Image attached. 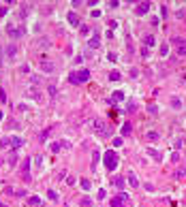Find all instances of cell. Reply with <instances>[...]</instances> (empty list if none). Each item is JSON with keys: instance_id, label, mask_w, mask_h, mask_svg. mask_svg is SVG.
I'll use <instances>...</instances> for the list:
<instances>
[{"instance_id": "cell-1", "label": "cell", "mask_w": 186, "mask_h": 207, "mask_svg": "<svg viewBox=\"0 0 186 207\" xmlns=\"http://www.w3.org/2000/svg\"><path fill=\"white\" fill-rule=\"evenodd\" d=\"M109 205H111V207H131V199H128V194H126V192H122V190H120L115 196H111Z\"/></svg>"}, {"instance_id": "cell-2", "label": "cell", "mask_w": 186, "mask_h": 207, "mask_svg": "<svg viewBox=\"0 0 186 207\" xmlns=\"http://www.w3.org/2000/svg\"><path fill=\"white\" fill-rule=\"evenodd\" d=\"M103 160H105V167H107L109 171H113L115 167H118V154H115L113 150H107L105 156H103Z\"/></svg>"}, {"instance_id": "cell-3", "label": "cell", "mask_w": 186, "mask_h": 207, "mask_svg": "<svg viewBox=\"0 0 186 207\" xmlns=\"http://www.w3.org/2000/svg\"><path fill=\"white\" fill-rule=\"evenodd\" d=\"M88 79H90V71H88V68H81V71H77V73H73L71 77H68L71 83H86Z\"/></svg>"}, {"instance_id": "cell-4", "label": "cell", "mask_w": 186, "mask_h": 207, "mask_svg": "<svg viewBox=\"0 0 186 207\" xmlns=\"http://www.w3.org/2000/svg\"><path fill=\"white\" fill-rule=\"evenodd\" d=\"M92 128H94V132L101 134V137H107L111 132L109 126H107V122H103V120H94V122H92Z\"/></svg>"}, {"instance_id": "cell-5", "label": "cell", "mask_w": 186, "mask_h": 207, "mask_svg": "<svg viewBox=\"0 0 186 207\" xmlns=\"http://www.w3.org/2000/svg\"><path fill=\"white\" fill-rule=\"evenodd\" d=\"M7 32H9V36H15V39H19V36H24V34H26V28H24V26L9 24V26H7Z\"/></svg>"}, {"instance_id": "cell-6", "label": "cell", "mask_w": 186, "mask_h": 207, "mask_svg": "<svg viewBox=\"0 0 186 207\" xmlns=\"http://www.w3.org/2000/svg\"><path fill=\"white\" fill-rule=\"evenodd\" d=\"M41 71H43V73H47V75H52V73L56 71V64H54L52 60H45V58H41Z\"/></svg>"}, {"instance_id": "cell-7", "label": "cell", "mask_w": 186, "mask_h": 207, "mask_svg": "<svg viewBox=\"0 0 186 207\" xmlns=\"http://www.w3.org/2000/svg\"><path fill=\"white\" fill-rule=\"evenodd\" d=\"M21 179L30 181V167H28V158L24 160V167H21Z\"/></svg>"}, {"instance_id": "cell-8", "label": "cell", "mask_w": 186, "mask_h": 207, "mask_svg": "<svg viewBox=\"0 0 186 207\" xmlns=\"http://www.w3.org/2000/svg\"><path fill=\"white\" fill-rule=\"evenodd\" d=\"M148 11H150V5H148V2H139V5L135 7V13H137V15H146Z\"/></svg>"}, {"instance_id": "cell-9", "label": "cell", "mask_w": 186, "mask_h": 207, "mask_svg": "<svg viewBox=\"0 0 186 207\" xmlns=\"http://www.w3.org/2000/svg\"><path fill=\"white\" fill-rule=\"evenodd\" d=\"M122 100H124V92H122V90H115L113 94H111V100H109V103L113 105V103H122Z\"/></svg>"}, {"instance_id": "cell-10", "label": "cell", "mask_w": 186, "mask_h": 207, "mask_svg": "<svg viewBox=\"0 0 186 207\" xmlns=\"http://www.w3.org/2000/svg\"><path fill=\"white\" fill-rule=\"evenodd\" d=\"M111 186H115L118 190H122V188H124V179H122L120 175H113V177H111Z\"/></svg>"}, {"instance_id": "cell-11", "label": "cell", "mask_w": 186, "mask_h": 207, "mask_svg": "<svg viewBox=\"0 0 186 207\" xmlns=\"http://www.w3.org/2000/svg\"><path fill=\"white\" fill-rule=\"evenodd\" d=\"M21 145H24V139H21V137H17V134H13V137H11V147L17 150V147H21Z\"/></svg>"}, {"instance_id": "cell-12", "label": "cell", "mask_w": 186, "mask_h": 207, "mask_svg": "<svg viewBox=\"0 0 186 207\" xmlns=\"http://www.w3.org/2000/svg\"><path fill=\"white\" fill-rule=\"evenodd\" d=\"M146 139H148L150 143H156V141L160 139V134H158V132H154V130H148V132H146Z\"/></svg>"}, {"instance_id": "cell-13", "label": "cell", "mask_w": 186, "mask_h": 207, "mask_svg": "<svg viewBox=\"0 0 186 207\" xmlns=\"http://www.w3.org/2000/svg\"><path fill=\"white\" fill-rule=\"evenodd\" d=\"M128 184H131V188H139V179L133 171H128Z\"/></svg>"}, {"instance_id": "cell-14", "label": "cell", "mask_w": 186, "mask_h": 207, "mask_svg": "<svg viewBox=\"0 0 186 207\" xmlns=\"http://www.w3.org/2000/svg\"><path fill=\"white\" fill-rule=\"evenodd\" d=\"M99 45H101V41H99V36H96V34L92 36V39H88V47H90V49H96Z\"/></svg>"}, {"instance_id": "cell-15", "label": "cell", "mask_w": 186, "mask_h": 207, "mask_svg": "<svg viewBox=\"0 0 186 207\" xmlns=\"http://www.w3.org/2000/svg\"><path fill=\"white\" fill-rule=\"evenodd\" d=\"M68 24H71V26H79V17L75 15V11L68 13Z\"/></svg>"}, {"instance_id": "cell-16", "label": "cell", "mask_w": 186, "mask_h": 207, "mask_svg": "<svg viewBox=\"0 0 186 207\" xmlns=\"http://www.w3.org/2000/svg\"><path fill=\"white\" fill-rule=\"evenodd\" d=\"M143 45H146V47L150 49L152 45H154V36H152V34H146V36H143Z\"/></svg>"}, {"instance_id": "cell-17", "label": "cell", "mask_w": 186, "mask_h": 207, "mask_svg": "<svg viewBox=\"0 0 186 207\" xmlns=\"http://www.w3.org/2000/svg\"><path fill=\"white\" fill-rule=\"evenodd\" d=\"M79 205H81V207H92V205H94V201L88 199V196H84V199H79Z\"/></svg>"}, {"instance_id": "cell-18", "label": "cell", "mask_w": 186, "mask_h": 207, "mask_svg": "<svg viewBox=\"0 0 186 207\" xmlns=\"http://www.w3.org/2000/svg\"><path fill=\"white\" fill-rule=\"evenodd\" d=\"M171 107H173L175 111H178V109H182V100H180L178 96H173V98H171Z\"/></svg>"}, {"instance_id": "cell-19", "label": "cell", "mask_w": 186, "mask_h": 207, "mask_svg": "<svg viewBox=\"0 0 186 207\" xmlns=\"http://www.w3.org/2000/svg\"><path fill=\"white\" fill-rule=\"evenodd\" d=\"M146 152H148L150 156H154V160H162V156H160L156 150H152V147H146Z\"/></svg>"}, {"instance_id": "cell-20", "label": "cell", "mask_w": 186, "mask_h": 207, "mask_svg": "<svg viewBox=\"0 0 186 207\" xmlns=\"http://www.w3.org/2000/svg\"><path fill=\"white\" fill-rule=\"evenodd\" d=\"M7 162H9V167H13V165L17 162V154H15V152H11V154H9V158H7Z\"/></svg>"}, {"instance_id": "cell-21", "label": "cell", "mask_w": 186, "mask_h": 207, "mask_svg": "<svg viewBox=\"0 0 186 207\" xmlns=\"http://www.w3.org/2000/svg\"><path fill=\"white\" fill-rule=\"evenodd\" d=\"M28 205H32V207H39V205H41V199H39V196H30V199H28Z\"/></svg>"}, {"instance_id": "cell-22", "label": "cell", "mask_w": 186, "mask_h": 207, "mask_svg": "<svg viewBox=\"0 0 186 207\" xmlns=\"http://www.w3.org/2000/svg\"><path fill=\"white\" fill-rule=\"evenodd\" d=\"M173 177H175V179H182V177H186V169H178V171L173 173Z\"/></svg>"}, {"instance_id": "cell-23", "label": "cell", "mask_w": 186, "mask_h": 207, "mask_svg": "<svg viewBox=\"0 0 186 207\" xmlns=\"http://www.w3.org/2000/svg\"><path fill=\"white\" fill-rule=\"evenodd\" d=\"M79 184H81V188H84V190H92V184H90V179H81Z\"/></svg>"}, {"instance_id": "cell-24", "label": "cell", "mask_w": 186, "mask_h": 207, "mask_svg": "<svg viewBox=\"0 0 186 207\" xmlns=\"http://www.w3.org/2000/svg\"><path fill=\"white\" fill-rule=\"evenodd\" d=\"M167 54H169V45H167V43H162V45H160V56L165 58Z\"/></svg>"}, {"instance_id": "cell-25", "label": "cell", "mask_w": 186, "mask_h": 207, "mask_svg": "<svg viewBox=\"0 0 186 207\" xmlns=\"http://www.w3.org/2000/svg\"><path fill=\"white\" fill-rule=\"evenodd\" d=\"M34 167H36V171L43 169V158L41 156H34Z\"/></svg>"}, {"instance_id": "cell-26", "label": "cell", "mask_w": 186, "mask_h": 207, "mask_svg": "<svg viewBox=\"0 0 186 207\" xmlns=\"http://www.w3.org/2000/svg\"><path fill=\"white\" fill-rule=\"evenodd\" d=\"M15 51H17L15 45H9V47H7V56H9V58H13V56H15Z\"/></svg>"}, {"instance_id": "cell-27", "label": "cell", "mask_w": 186, "mask_h": 207, "mask_svg": "<svg viewBox=\"0 0 186 207\" xmlns=\"http://www.w3.org/2000/svg\"><path fill=\"white\" fill-rule=\"evenodd\" d=\"M0 147H11V137H5V139L0 141Z\"/></svg>"}, {"instance_id": "cell-28", "label": "cell", "mask_w": 186, "mask_h": 207, "mask_svg": "<svg viewBox=\"0 0 186 207\" xmlns=\"http://www.w3.org/2000/svg\"><path fill=\"white\" fill-rule=\"evenodd\" d=\"M99 158H101V154H99V152H94V154H92V169H94V167H96V162H99Z\"/></svg>"}, {"instance_id": "cell-29", "label": "cell", "mask_w": 186, "mask_h": 207, "mask_svg": "<svg viewBox=\"0 0 186 207\" xmlns=\"http://www.w3.org/2000/svg\"><path fill=\"white\" fill-rule=\"evenodd\" d=\"M131 130H133V126H131V124L126 122V124L122 126V134H131Z\"/></svg>"}, {"instance_id": "cell-30", "label": "cell", "mask_w": 186, "mask_h": 207, "mask_svg": "<svg viewBox=\"0 0 186 207\" xmlns=\"http://www.w3.org/2000/svg\"><path fill=\"white\" fill-rule=\"evenodd\" d=\"M109 79H111V81H118V79H120V73H118V71H111V73H109Z\"/></svg>"}, {"instance_id": "cell-31", "label": "cell", "mask_w": 186, "mask_h": 207, "mask_svg": "<svg viewBox=\"0 0 186 207\" xmlns=\"http://www.w3.org/2000/svg\"><path fill=\"white\" fill-rule=\"evenodd\" d=\"M178 56H186V45H178Z\"/></svg>"}, {"instance_id": "cell-32", "label": "cell", "mask_w": 186, "mask_h": 207, "mask_svg": "<svg viewBox=\"0 0 186 207\" xmlns=\"http://www.w3.org/2000/svg\"><path fill=\"white\" fill-rule=\"evenodd\" d=\"M7 13H9V7L7 5H0V17H5Z\"/></svg>"}, {"instance_id": "cell-33", "label": "cell", "mask_w": 186, "mask_h": 207, "mask_svg": "<svg viewBox=\"0 0 186 207\" xmlns=\"http://www.w3.org/2000/svg\"><path fill=\"white\" fill-rule=\"evenodd\" d=\"M139 56H143V58H148V56H150V49L146 47V45H143V47H141V51H139Z\"/></svg>"}, {"instance_id": "cell-34", "label": "cell", "mask_w": 186, "mask_h": 207, "mask_svg": "<svg viewBox=\"0 0 186 207\" xmlns=\"http://www.w3.org/2000/svg\"><path fill=\"white\" fill-rule=\"evenodd\" d=\"M122 143H124V141H122V137H115V139H113V145H115V147H120Z\"/></svg>"}, {"instance_id": "cell-35", "label": "cell", "mask_w": 186, "mask_h": 207, "mask_svg": "<svg viewBox=\"0 0 186 207\" xmlns=\"http://www.w3.org/2000/svg\"><path fill=\"white\" fill-rule=\"evenodd\" d=\"M107 58H109V62H115V60H118V56H115L113 51H109V54H107Z\"/></svg>"}, {"instance_id": "cell-36", "label": "cell", "mask_w": 186, "mask_h": 207, "mask_svg": "<svg viewBox=\"0 0 186 207\" xmlns=\"http://www.w3.org/2000/svg\"><path fill=\"white\" fill-rule=\"evenodd\" d=\"M47 137H49V130H43V132H41V137H39V139H41V141H45V139H47Z\"/></svg>"}, {"instance_id": "cell-37", "label": "cell", "mask_w": 186, "mask_h": 207, "mask_svg": "<svg viewBox=\"0 0 186 207\" xmlns=\"http://www.w3.org/2000/svg\"><path fill=\"white\" fill-rule=\"evenodd\" d=\"M47 194H49V199H52V201H58V194H56V190H49Z\"/></svg>"}, {"instance_id": "cell-38", "label": "cell", "mask_w": 186, "mask_h": 207, "mask_svg": "<svg viewBox=\"0 0 186 207\" xmlns=\"http://www.w3.org/2000/svg\"><path fill=\"white\" fill-rule=\"evenodd\" d=\"M171 160H173V162H178V160H180V152H173V154H171Z\"/></svg>"}, {"instance_id": "cell-39", "label": "cell", "mask_w": 186, "mask_h": 207, "mask_svg": "<svg viewBox=\"0 0 186 207\" xmlns=\"http://www.w3.org/2000/svg\"><path fill=\"white\" fill-rule=\"evenodd\" d=\"M94 17H101V11L99 9H92V19H94Z\"/></svg>"}, {"instance_id": "cell-40", "label": "cell", "mask_w": 186, "mask_h": 207, "mask_svg": "<svg viewBox=\"0 0 186 207\" xmlns=\"http://www.w3.org/2000/svg\"><path fill=\"white\" fill-rule=\"evenodd\" d=\"M49 94H52V96H56V94H58V90H56V85H49Z\"/></svg>"}, {"instance_id": "cell-41", "label": "cell", "mask_w": 186, "mask_h": 207, "mask_svg": "<svg viewBox=\"0 0 186 207\" xmlns=\"http://www.w3.org/2000/svg\"><path fill=\"white\" fill-rule=\"evenodd\" d=\"M0 100H2V103L7 100V94H5V90H0Z\"/></svg>"}, {"instance_id": "cell-42", "label": "cell", "mask_w": 186, "mask_h": 207, "mask_svg": "<svg viewBox=\"0 0 186 207\" xmlns=\"http://www.w3.org/2000/svg\"><path fill=\"white\" fill-rule=\"evenodd\" d=\"M52 152H60V143H54L52 145Z\"/></svg>"}, {"instance_id": "cell-43", "label": "cell", "mask_w": 186, "mask_h": 207, "mask_svg": "<svg viewBox=\"0 0 186 207\" xmlns=\"http://www.w3.org/2000/svg\"><path fill=\"white\" fill-rule=\"evenodd\" d=\"M96 196H99V199H105V196H107V192H105V190H99V194H96Z\"/></svg>"}, {"instance_id": "cell-44", "label": "cell", "mask_w": 186, "mask_h": 207, "mask_svg": "<svg viewBox=\"0 0 186 207\" xmlns=\"http://www.w3.org/2000/svg\"><path fill=\"white\" fill-rule=\"evenodd\" d=\"M0 122H2V111H0Z\"/></svg>"}, {"instance_id": "cell-45", "label": "cell", "mask_w": 186, "mask_h": 207, "mask_svg": "<svg viewBox=\"0 0 186 207\" xmlns=\"http://www.w3.org/2000/svg\"><path fill=\"white\" fill-rule=\"evenodd\" d=\"M0 207H2V203H0Z\"/></svg>"}]
</instances>
